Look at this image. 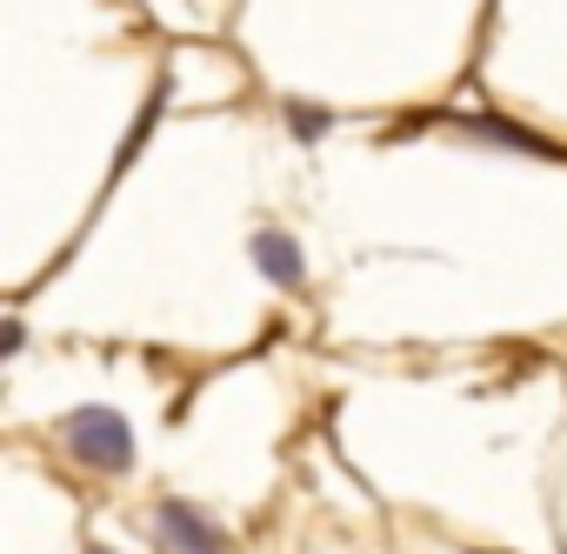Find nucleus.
Returning <instances> with one entry per match:
<instances>
[{
  "label": "nucleus",
  "instance_id": "1",
  "mask_svg": "<svg viewBox=\"0 0 567 554\" xmlns=\"http://www.w3.org/2000/svg\"><path fill=\"white\" fill-rule=\"evenodd\" d=\"M61 434H68V448H74L81 468H101V474H127L134 468V428L114 408H74L61 421Z\"/></svg>",
  "mask_w": 567,
  "mask_h": 554
},
{
  "label": "nucleus",
  "instance_id": "2",
  "mask_svg": "<svg viewBox=\"0 0 567 554\" xmlns=\"http://www.w3.org/2000/svg\"><path fill=\"white\" fill-rule=\"evenodd\" d=\"M161 527H167V541H174L181 554H227V534H220L207 514H194L187 501H167V507H161Z\"/></svg>",
  "mask_w": 567,
  "mask_h": 554
},
{
  "label": "nucleus",
  "instance_id": "3",
  "mask_svg": "<svg viewBox=\"0 0 567 554\" xmlns=\"http://www.w3.org/2000/svg\"><path fill=\"white\" fill-rule=\"evenodd\" d=\"M254 267L267 274V281L274 288H301V247L288 240V234H280V227H267V234H254Z\"/></svg>",
  "mask_w": 567,
  "mask_h": 554
},
{
  "label": "nucleus",
  "instance_id": "4",
  "mask_svg": "<svg viewBox=\"0 0 567 554\" xmlns=\"http://www.w3.org/2000/svg\"><path fill=\"white\" fill-rule=\"evenodd\" d=\"M288 127H295L301 141H321V134H328V107H308V101H295V107H288Z\"/></svg>",
  "mask_w": 567,
  "mask_h": 554
},
{
  "label": "nucleus",
  "instance_id": "5",
  "mask_svg": "<svg viewBox=\"0 0 567 554\" xmlns=\"http://www.w3.org/2000/svg\"><path fill=\"white\" fill-rule=\"evenodd\" d=\"M21 341H28V328H21V321H8V328H0V348H8V355H21Z\"/></svg>",
  "mask_w": 567,
  "mask_h": 554
},
{
  "label": "nucleus",
  "instance_id": "6",
  "mask_svg": "<svg viewBox=\"0 0 567 554\" xmlns=\"http://www.w3.org/2000/svg\"><path fill=\"white\" fill-rule=\"evenodd\" d=\"M87 554H107V547H87Z\"/></svg>",
  "mask_w": 567,
  "mask_h": 554
}]
</instances>
